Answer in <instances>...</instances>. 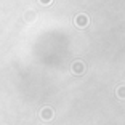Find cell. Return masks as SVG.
I'll list each match as a JSON object with an SVG mask.
<instances>
[]
</instances>
